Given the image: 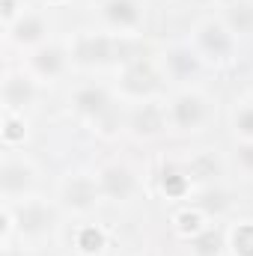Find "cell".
<instances>
[{
  "label": "cell",
  "instance_id": "6da1fadb",
  "mask_svg": "<svg viewBox=\"0 0 253 256\" xmlns=\"http://www.w3.org/2000/svg\"><path fill=\"white\" fill-rule=\"evenodd\" d=\"M196 51L208 60H230L236 51V36L220 21H206L196 27Z\"/></svg>",
  "mask_w": 253,
  "mask_h": 256
},
{
  "label": "cell",
  "instance_id": "7a4b0ae2",
  "mask_svg": "<svg viewBox=\"0 0 253 256\" xmlns=\"http://www.w3.org/2000/svg\"><path fill=\"white\" fill-rule=\"evenodd\" d=\"M9 214H12V220L18 224V230L24 236H42V232H48L54 226V208L39 202V200H24Z\"/></svg>",
  "mask_w": 253,
  "mask_h": 256
},
{
  "label": "cell",
  "instance_id": "3957f363",
  "mask_svg": "<svg viewBox=\"0 0 253 256\" xmlns=\"http://www.w3.org/2000/svg\"><path fill=\"white\" fill-rule=\"evenodd\" d=\"M167 120L179 128V131H190V128L202 126V120H206V102H202V96H196V92L176 96L173 104H170Z\"/></svg>",
  "mask_w": 253,
  "mask_h": 256
},
{
  "label": "cell",
  "instance_id": "277c9868",
  "mask_svg": "<svg viewBox=\"0 0 253 256\" xmlns=\"http://www.w3.org/2000/svg\"><path fill=\"white\" fill-rule=\"evenodd\" d=\"M96 182H98L102 196H108V200H128V196L134 194V188H137L134 173L128 170L126 164H110V167H104Z\"/></svg>",
  "mask_w": 253,
  "mask_h": 256
},
{
  "label": "cell",
  "instance_id": "5b68a950",
  "mask_svg": "<svg viewBox=\"0 0 253 256\" xmlns=\"http://www.w3.org/2000/svg\"><path fill=\"white\" fill-rule=\"evenodd\" d=\"M33 188V167L24 161H6L0 167V191L6 200H18Z\"/></svg>",
  "mask_w": 253,
  "mask_h": 256
},
{
  "label": "cell",
  "instance_id": "8992f818",
  "mask_svg": "<svg viewBox=\"0 0 253 256\" xmlns=\"http://www.w3.org/2000/svg\"><path fill=\"white\" fill-rule=\"evenodd\" d=\"M36 98V80L15 72V74H6L3 80V104L9 110H24L27 104H33Z\"/></svg>",
  "mask_w": 253,
  "mask_h": 256
},
{
  "label": "cell",
  "instance_id": "52a82bcc",
  "mask_svg": "<svg viewBox=\"0 0 253 256\" xmlns=\"http://www.w3.org/2000/svg\"><path fill=\"white\" fill-rule=\"evenodd\" d=\"M164 68H167V74L176 78V80H190V78H196V72H200V51H190L188 45L170 48L167 57H164Z\"/></svg>",
  "mask_w": 253,
  "mask_h": 256
},
{
  "label": "cell",
  "instance_id": "ba28073f",
  "mask_svg": "<svg viewBox=\"0 0 253 256\" xmlns=\"http://www.w3.org/2000/svg\"><path fill=\"white\" fill-rule=\"evenodd\" d=\"M114 57V42L104 36H80L74 42V60L84 66H98L108 63Z\"/></svg>",
  "mask_w": 253,
  "mask_h": 256
},
{
  "label": "cell",
  "instance_id": "9c48e42d",
  "mask_svg": "<svg viewBox=\"0 0 253 256\" xmlns=\"http://www.w3.org/2000/svg\"><path fill=\"white\" fill-rule=\"evenodd\" d=\"M98 194H102L98 191V182L90 179V176H72V179L66 182V188H63L66 202H68L72 208H80V212L92 208V202H96Z\"/></svg>",
  "mask_w": 253,
  "mask_h": 256
},
{
  "label": "cell",
  "instance_id": "30bf717a",
  "mask_svg": "<svg viewBox=\"0 0 253 256\" xmlns=\"http://www.w3.org/2000/svg\"><path fill=\"white\" fill-rule=\"evenodd\" d=\"M30 63H33V72L39 78H57V74H63V68H66V57L57 45H39L33 51Z\"/></svg>",
  "mask_w": 253,
  "mask_h": 256
},
{
  "label": "cell",
  "instance_id": "8fae6325",
  "mask_svg": "<svg viewBox=\"0 0 253 256\" xmlns=\"http://www.w3.org/2000/svg\"><path fill=\"white\" fill-rule=\"evenodd\" d=\"M104 18L120 30H131L140 24V9L134 0H104Z\"/></svg>",
  "mask_w": 253,
  "mask_h": 256
},
{
  "label": "cell",
  "instance_id": "7c38bea8",
  "mask_svg": "<svg viewBox=\"0 0 253 256\" xmlns=\"http://www.w3.org/2000/svg\"><path fill=\"white\" fill-rule=\"evenodd\" d=\"M45 33H48L45 21H42L39 15H33V12H24V15L15 21V27H12V39H15L18 45H36V42L45 39Z\"/></svg>",
  "mask_w": 253,
  "mask_h": 256
},
{
  "label": "cell",
  "instance_id": "4fadbf2b",
  "mask_svg": "<svg viewBox=\"0 0 253 256\" xmlns=\"http://www.w3.org/2000/svg\"><path fill=\"white\" fill-rule=\"evenodd\" d=\"M74 108L84 116H102L108 110V92L102 86H80L74 92Z\"/></svg>",
  "mask_w": 253,
  "mask_h": 256
},
{
  "label": "cell",
  "instance_id": "5bb4252c",
  "mask_svg": "<svg viewBox=\"0 0 253 256\" xmlns=\"http://www.w3.org/2000/svg\"><path fill=\"white\" fill-rule=\"evenodd\" d=\"M164 120H167V114L161 110V108H155V104H143L137 114H134V131L137 134H155L158 128L164 126Z\"/></svg>",
  "mask_w": 253,
  "mask_h": 256
},
{
  "label": "cell",
  "instance_id": "9a60e30c",
  "mask_svg": "<svg viewBox=\"0 0 253 256\" xmlns=\"http://www.w3.org/2000/svg\"><path fill=\"white\" fill-rule=\"evenodd\" d=\"M190 248L196 256H218L224 248V236L214 232V230H196L194 238H190Z\"/></svg>",
  "mask_w": 253,
  "mask_h": 256
},
{
  "label": "cell",
  "instance_id": "2e32d148",
  "mask_svg": "<svg viewBox=\"0 0 253 256\" xmlns=\"http://www.w3.org/2000/svg\"><path fill=\"white\" fill-rule=\"evenodd\" d=\"M78 248H80L84 254H98V250L104 248V236H102V230H96V226H84V230L78 232Z\"/></svg>",
  "mask_w": 253,
  "mask_h": 256
},
{
  "label": "cell",
  "instance_id": "e0dca14e",
  "mask_svg": "<svg viewBox=\"0 0 253 256\" xmlns=\"http://www.w3.org/2000/svg\"><path fill=\"white\" fill-rule=\"evenodd\" d=\"M232 250L238 256H253V224H242L232 232Z\"/></svg>",
  "mask_w": 253,
  "mask_h": 256
},
{
  "label": "cell",
  "instance_id": "ac0fdd59",
  "mask_svg": "<svg viewBox=\"0 0 253 256\" xmlns=\"http://www.w3.org/2000/svg\"><path fill=\"white\" fill-rule=\"evenodd\" d=\"M149 86H152V74H149V72H143L140 66H137V68H131V72L126 74V90H128V92L143 96Z\"/></svg>",
  "mask_w": 253,
  "mask_h": 256
},
{
  "label": "cell",
  "instance_id": "d6986e66",
  "mask_svg": "<svg viewBox=\"0 0 253 256\" xmlns=\"http://www.w3.org/2000/svg\"><path fill=\"white\" fill-rule=\"evenodd\" d=\"M253 27V6H244V3H236L232 6V33H244Z\"/></svg>",
  "mask_w": 253,
  "mask_h": 256
},
{
  "label": "cell",
  "instance_id": "ffe728a7",
  "mask_svg": "<svg viewBox=\"0 0 253 256\" xmlns=\"http://www.w3.org/2000/svg\"><path fill=\"white\" fill-rule=\"evenodd\" d=\"M236 131H238L244 140H253V104H244V108L236 114Z\"/></svg>",
  "mask_w": 253,
  "mask_h": 256
},
{
  "label": "cell",
  "instance_id": "44dd1931",
  "mask_svg": "<svg viewBox=\"0 0 253 256\" xmlns=\"http://www.w3.org/2000/svg\"><path fill=\"white\" fill-rule=\"evenodd\" d=\"M200 206L206 208V212H220L226 202H224V194L220 191H214V188H208V191H202L200 194Z\"/></svg>",
  "mask_w": 253,
  "mask_h": 256
},
{
  "label": "cell",
  "instance_id": "7402d4cb",
  "mask_svg": "<svg viewBox=\"0 0 253 256\" xmlns=\"http://www.w3.org/2000/svg\"><path fill=\"white\" fill-rule=\"evenodd\" d=\"M236 161H238V167L244 173H253V140H244L242 143V149L236 152Z\"/></svg>",
  "mask_w": 253,
  "mask_h": 256
},
{
  "label": "cell",
  "instance_id": "603a6c76",
  "mask_svg": "<svg viewBox=\"0 0 253 256\" xmlns=\"http://www.w3.org/2000/svg\"><path fill=\"white\" fill-rule=\"evenodd\" d=\"M18 122L12 120V116H6V140H15V137H21V131H15Z\"/></svg>",
  "mask_w": 253,
  "mask_h": 256
},
{
  "label": "cell",
  "instance_id": "cb8c5ba5",
  "mask_svg": "<svg viewBox=\"0 0 253 256\" xmlns=\"http://www.w3.org/2000/svg\"><path fill=\"white\" fill-rule=\"evenodd\" d=\"M51 3H57V0H51Z\"/></svg>",
  "mask_w": 253,
  "mask_h": 256
}]
</instances>
